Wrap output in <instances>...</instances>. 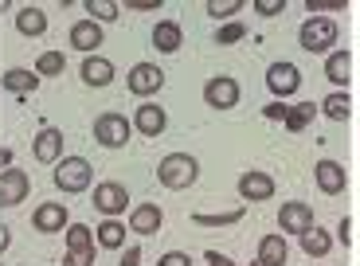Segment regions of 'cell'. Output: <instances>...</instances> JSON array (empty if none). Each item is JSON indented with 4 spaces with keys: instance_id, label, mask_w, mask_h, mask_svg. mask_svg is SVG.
Masks as SVG:
<instances>
[{
    "instance_id": "7a4b0ae2",
    "label": "cell",
    "mask_w": 360,
    "mask_h": 266,
    "mask_svg": "<svg viewBox=\"0 0 360 266\" xmlns=\"http://www.w3.org/2000/svg\"><path fill=\"white\" fill-rule=\"evenodd\" d=\"M90 177H94V169H90L86 157H67L55 165V184L63 188V192H86Z\"/></svg>"
},
{
    "instance_id": "6da1fadb",
    "label": "cell",
    "mask_w": 360,
    "mask_h": 266,
    "mask_svg": "<svg viewBox=\"0 0 360 266\" xmlns=\"http://www.w3.org/2000/svg\"><path fill=\"white\" fill-rule=\"evenodd\" d=\"M157 177H161L165 188L180 192V188H188L192 180L200 177V169H196V160H192L188 153H172V157H165L161 165H157Z\"/></svg>"
},
{
    "instance_id": "8fae6325",
    "label": "cell",
    "mask_w": 360,
    "mask_h": 266,
    "mask_svg": "<svg viewBox=\"0 0 360 266\" xmlns=\"http://www.w3.org/2000/svg\"><path fill=\"white\" fill-rule=\"evenodd\" d=\"M32 227L47 231V235H51V231H67V227H71V223H67V208L63 204H51V200L39 204L36 215H32Z\"/></svg>"
},
{
    "instance_id": "5b68a950",
    "label": "cell",
    "mask_w": 360,
    "mask_h": 266,
    "mask_svg": "<svg viewBox=\"0 0 360 266\" xmlns=\"http://www.w3.org/2000/svg\"><path fill=\"white\" fill-rule=\"evenodd\" d=\"M278 227L286 231V235H306L309 227H314V208L309 204H302V200H290V204H282V212H278Z\"/></svg>"
},
{
    "instance_id": "d4e9b609",
    "label": "cell",
    "mask_w": 360,
    "mask_h": 266,
    "mask_svg": "<svg viewBox=\"0 0 360 266\" xmlns=\"http://www.w3.org/2000/svg\"><path fill=\"white\" fill-rule=\"evenodd\" d=\"M314 114H317V106H314V102H297V106L286 114V122H282V125L297 133V129H306V125L314 122Z\"/></svg>"
},
{
    "instance_id": "83f0119b",
    "label": "cell",
    "mask_w": 360,
    "mask_h": 266,
    "mask_svg": "<svg viewBox=\"0 0 360 266\" xmlns=\"http://www.w3.org/2000/svg\"><path fill=\"white\" fill-rule=\"evenodd\" d=\"M67 251H94V235L82 223H71L67 227Z\"/></svg>"
},
{
    "instance_id": "836d02e7",
    "label": "cell",
    "mask_w": 360,
    "mask_h": 266,
    "mask_svg": "<svg viewBox=\"0 0 360 266\" xmlns=\"http://www.w3.org/2000/svg\"><path fill=\"white\" fill-rule=\"evenodd\" d=\"M94 262V251H67L63 266H90Z\"/></svg>"
},
{
    "instance_id": "ac0fdd59",
    "label": "cell",
    "mask_w": 360,
    "mask_h": 266,
    "mask_svg": "<svg viewBox=\"0 0 360 266\" xmlns=\"http://www.w3.org/2000/svg\"><path fill=\"white\" fill-rule=\"evenodd\" d=\"M153 47H157L161 55L180 51V27L172 24V20H161V24L153 27Z\"/></svg>"
},
{
    "instance_id": "1f68e13d",
    "label": "cell",
    "mask_w": 360,
    "mask_h": 266,
    "mask_svg": "<svg viewBox=\"0 0 360 266\" xmlns=\"http://www.w3.org/2000/svg\"><path fill=\"white\" fill-rule=\"evenodd\" d=\"M243 36H247V27L239 24V20H235V24H224V27L216 32V39H219V44H235V39H243Z\"/></svg>"
},
{
    "instance_id": "5bb4252c",
    "label": "cell",
    "mask_w": 360,
    "mask_h": 266,
    "mask_svg": "<svg viewBox=\"0 0 360 266\" xmlns=\"http://www.w3.org/2000/svg\"><path fill=\"white\" fill-rule=\"evenodd\" d=\"M63 157V133L59 129H39V137H36V160H44V165H51V160H59Z\"/></svg>"
},
{
    "instance_id": "60d3db41",
    "label": "cell",
    "mask_w": 360,
    "mask_h": 266,
    "mask_svg": "<svg viewBox=\"0 0 360 266\" xmlns=\"http://www.w3.org/2000/svg\"><path fill=\"white\" fill-rule=\"evenodd\" d=\"M122 266H141V251H126V255H122Z\"/></svg>"
},
{
    "instance_id": "44dd1931",
    "label": "cell",
    "mask_w": 360,
    "mask_h": 266,
    "mask_svg": "<svg viewBox=\"0 0 360 266\" xmlns=\"http://www.w3.org/2000/svg\"><path fill=\"white\" fill-rule=\"evenodd\" d=\"M16 32H24V36H44V32H47V16L39 8H20L16 12Z\"/></svg>"
},
{
    "instance_id": "ab89813d",
    "label": "cell",
    "mask_w": 360,
    "mask_h": 266,
    "mask_svg": "<svg viewBox=\"0 0 360 266\" xmlns=\"http://www.w3.org/2000/svg\"><path fill=\"white\" fill-rule=\"evenodd\" d=\"M129 8H137V12H153V8H161V0H129Z\"/></svg>"
},
{
    "instance_id": "4316f807",
    "label": "cell",
    "mask_w": 360,
    "mask_h": 266,
    "mask_svg": "<svg viewBox=\"0 0 360 266\" xmlns=\"http://www.w3.org/2000/svg\"><path fill=\"white\" fill-rule=\"evenodd\" d=\"M349 110H352V102H349V94H345V90H333V94L325 98V114L333 118V122H345V118H349Z\"/></svg>"
},
{
    "instance_id": "603a6c76",
    "label": "cell",
    "mask_w": 360,
    "mask_h": 266,
    "mask_svg": "<svg viewBox=\"0 0 360 266\" xmlns=\"http://www.w3.org/2000/svg\"><path fill=\"white\" fill-rule=\"evenodd\" d=\"M325 75H329V82H349L352 55L349 51H333V55H329V63H325Z\"/></svg>"
},
{
    "instance_id": "f546056e",
    "label": "cell",
    "mask_w": 360,
    "mask_h": 266,
    "mask_svg": "<svg viewBox=\"0 0 360 266\" xmlns=\"http://www.w3.org/2000/svg\"><path fill=\"white\" fill-rule=\"evenodd\" d=\"M196 223H204V227H224V223H239L243 220V208H231V212L224 215H192Z\"/></svg>"
},
{
    "instance_id": "d6986e66",
    "label": "cell",
    "mask_w": 360,
    "mask_h": 266,
    "mask_svg": "<svg viewBox=\"0 0 360 266\" xmlns=\"http://www.w3.org/2000/svg\"><path fill=\"white\" fill-rule=\"evenodd\" d=\"M134 125H137V133H145V137H157V133L165 129V110L161 106H141L137 118H134Z\"/></svg>"
},
{
    "instance_id": "8992f818",
    "label": "cell",
    "mask_w": 360,
    "mask_h": 266,
    "mask_svg": "<svg viewBox=\"0 0 360 266\" xmlns=\"http://www.w3.org/2000/svg\"><path fill=\"white\" fill-rule=\"evenodd\" d=\"M129 208V196L122 184H98L94 188V212H102L106 220H114V215H122Z\"/></svg>"
},
{
    "instance_id": "b9f144b4",
    "label": "cell",
    "mask_w": 360,
    "mask_h": 266,
    "mask_svg": "<svg viewBox=\"0 0 360 266\" xmlns=\"http://www.w3.org/2000/svg\"><path fill=\"white\" fill-rule=\"evenodd\" d=\"M337 235H341V243H349V235H352V223H349V220H345V223H341V227H337Z\"/></svg>"
},
{
    "instance_id": "74e56055",
    "label": "cell",
    "mask_w": 360,
    "mask_h": 266,
    "mask_svg": "<svg viewBox=\"0 0 360 266\" xmlns=\"http://www.w3.org/2000/svg\"><path fill=\"white\" fill-rule=\"evenodd\" d=\"M262 114H266V122H286V114H290V110L282 106V102H274V106H266Z\"/></svg>"
},
{
    "instance_id": "277c9868",
    "label": "cell",
    "mask_w": 360,
    "mask_h": 266,
    "mask_svg": "<svg viewBox=\"0 0 360 266\" xmlns=\"http://www.w3.org/2000/svg\"><path fill=\"white\" fill-rule=\"evenodd\" d=\"M94 137H98V145H106V149H122V145L129 141V122L122 114H98Z\"/></svg>"
},
{
    "instance_id": "52a82bcc",
    "label": "cell",
    "mask_w": 360,
    "mask_h": 266,
    "mask_svg": "<svg viewBox=\"0 0 360 266\" xmlns=\"http://www.w3.org/2000/svg\"><path fill=\"white\" fill-rule=\"evenodd\" d=\"M165 87V71L157 67V63H137L134 71H129V90L134 94H157V90Z\"/></svg>"
},
{
    "instance_id": "9a60e30c",
    "label": "cell",
    "mask_w": 360,
    "mask_h": 266,
    "mask_svg": "<svg viewBox=\"0 0 360 266\" xmlns=\"http://www.w3.org/2000/svg\"><path fill=\"white\" fill-rule=\"evenodd\" d=\"M317 188H321L325 196L345 192V169L337 160H321V165H317Z\"/></svg>"
},
{
    "instance_id": "d6a6232c",
    "label": "cell",
    "mask_w": 360,
    "mask_h": 266,
    "mask_svg": "<svg viewBox=\"0 0 360 266\" xmlns=\"http://www.w3.org/2000/svg\"><path fill=\"white\" fill-rule=\"evenodd\" d=\"M235 12H239V0H212V4H207V16H235Z\"/></svg>"
},
{
    "instance_id": "7c38bea8",
    "label": "cell",
    "mask_w": 360,
    "mask_h": 266,
    "mask_svg": "<svg viewBox=\"0 0 360 266\" xmlns=\"http://www.w3.org/2000/svg\"><path fill=\"white\" fill-rule=\"evenodd\" d=\"M82 82H86V87H110V82H114V63L102 59V55H90V59L82 63Z\"/></svg>"
},
{
    "instance_id": "4fadbf2b",
    "label": "cell",
    "mask_w": 360,
    "mask_h": 266,
    "mask_svg": "<svg viewBox=\"0 0 360 266\" xmlns=\"http://www.w3.org/2000/svg\"><path fill=\"white\" fill-rule=\"evenodd\" d=\"M239 192H243V200H270L274 196V177L247 172V177H239Z\"/></svg>"
},
{
    "instance_id": "30bf717a",
    "label": "cell",
    "mask_w": 360,
    "mask_h": 266,
    "mask_svg": "<svg viewBox=\"0 0 360 266\" xmlns=\"http://www.w3.org/2000/svg\"><path fill=\"white\" fill-rule=\"evenodd\" d=\"M204 98H207V106H216V110H231L235 102H239V82L227 79V75H219V79H212L204 87Z\"/></svg>"
},
{
    "instance_id": "8d00e7d4",
    "label": "cell",
    "mask_w": 360,
    "mask_h": 266,
    "mask_svg": "<svg viewBox=\"0 0 360 266\" xmlns=\"http://www.w3.org/2000/svg\"><path fill=\"white\" fill-rule=\"evenodd\" d=\"M161 266H192V262H188V255H184V251H169V255L161 258Z\"/></svg>"
},
{
    "instance_id": "ffe728a7",
    "label": "cell",
    "mask_w": 360,
    "mask_h": 266,
    "mask_svg": "<svg viewBox=\"0 0 360 266\" xmlns=\"http://www.w3.org/2000/svg\"><path fill=\"white\" fill-rule=\"evenodd\" d=\"M259 262H266V266L286 262V239H278V235H262L259 239Z\"/></svg>"
},
{
    "instance_id": "d590c367",
    "label": "cell",
    "mask_w": 360,
    "mask_h": 266,
    "mask_svg": "<svg viewBox=\"0 0 360 266\" xmlns=\"http://www.w3.org/2000/svg\"><path fill=\"white\" fill-rule=\"evenodd\" d=\"M309 8L314 12H341L345 0H309Z\"/></svg>"
},
{
    "instance_id": "7bdbcfd3",
    "label": "cell",
    "mask_w": 360,
    "mask_h": 266,
    "mask_svg": "<svg viewBox=\"0 0 360 266\" xmlns=\"http://www.w3.org/2000/svg\"><path fill=\"white\" fill-rule=\"evenodd\" d=\"M251 266H266V262H251Z\"/></svg>"
},
{
    "instance_id": "7402d4cb",
    "label": "cell",
    "mask_w": 360,
    "mask_h": 266,
    "mask_svg": "<svg viewBox=\"0 0 360 266\" xmlns=\"http://www.w3.org/2000/svg\"><path fill=\"white\" fill-rule=\"evenodd\" d=\"M329 247H333V239H329V231H325V227H309L306 235H302V251L314 255V258L329 255Z\"/></svg>"
},
{
    "instance_id": "cb8c5ba5",
    "label": "cell",
    "mask_w": 360,
    "mask_h": 266,
    "mask_svg": "<svg viewBox=\"0 0 360 266\" xmlns=\"http://www.w3.org/2000/svg\"><path fill=\"white\" fill-rule=\"evenodd\" d=\"M94 239H98V243H102V247H106V251H117V247H122V243H126V227H122V223H117V220H106V223H102L98 231H94Z\"/></svg>"
},
{
    "instance_id": "484cf974",
    "label": "cell",
    "mask_w": 360,
    "mask_h": 266,
    "mask_svg": "<svg viewBox=\"0 0 360 266\" xmlns=\"http://www.w3.org/2000/svg\"><path fill=\"white\" fill-rule=\"evenodd\" d=\"M4 87H8L12 94H32V90L39 87V79L32 71H8L4 75Z\"/></svg>"
},
{
    "instance_id": "f35d334b",
    "label": "cell",
    "mask_w": 360,
    "mask_h": 266,
    "mask_svg": "<svg viewBox=\"0 0 360 266\" xmlns=\"http://www.w3.org/2000/svg\"><path fill=\"white\" fill-rule=\"evenodd\" d=\"M204 262H207V266H235L231 258H227V255H219V251H207V255H204Z\"/></svg>"
},
{
    "instance_id": "3957f363",
    "label": "cell",
    "mask_w": 360,
    "mask_h": 266,
    "mask_svg": "<svg viewBox=\"0 0 360 266\" xmlns=\"http://www.w3.org/2000/svg\"><path fill=\"white\" fill-rule=\"evenodd\" d=\"M337 44V24L325 16H314L302 24V47L306 51H329V47Z\"/></svg>"
},
{
    "instance_id": "ba28073f",
    "label": "cell",
    "mask_w": 360,
    "mask_h": 266,
    "mask_svg": "<svg viewBox=\"0 0 360 266\" xmlns=\"http://www.w3.org/2000/svg\"><path fill=\"white\" fill-rule=\"evenodd\" d=\"M266 87L278 98H286V94H294V90L302 87V71H297L294 63H274V67L266 71Z\"/></svg>"
},
{
    "instance_id": "e0dca14e",
    "label": "cell",
    "mask_w": 360,
    "mask_h": 266,
    "mask_svg": "<svg viewBox=\"0 0 360 266\" xmlns=\"http://www.w3.org/2000/svg\"><path fill=\"white\" fill-rule=\"evenodd\" d=\"M129 227H134L137 235H153V231L161 227V208H153V204L134 208V215H129Z\"/></svg>"
},
{
    "instance_id": "f1b7e54d",
    "label": "cell",
    "mask_w": 360,
    "mask_h": 266,
    "mask_svg": "<svg viewBox=\"0 0 360 266\" xmlns=\"http://www.w3.org/2000/svg\"><path fill=\"white\" fill-rule=\"evenodd\" d=\"M59 71H63V55L59 51H44L36 59V75H44V79L47 75H59Z\"/></svg>"
},
{
    "instance_id": "4dcf8cb0",
    "label": "cell",
    "mask_w": 360,
    "mask_h": 266,
    "mask_svg": "<svg viewBox=\"0 0 360 266\" xmlns=\"http://www.w3.org/2000/svg\"><path fill=\"white\" fill-rule=\"evenodd\" d=\"M86 12L94 20H114L117 16V4H114V0H86Z\"/></svg>"
},
{
    "instance_id": "e575fe53",
    "label": "cell",
    "mask_w": 360,
    "mask_h": 266,
    "mask_svg": "<svg viewBox=\"0 0 360 266\" xmlns=\"http://www.w3.org/2000/svg\"><path fill=\"white\" fill-rule=\"evenodd\" d=\"M255 8H259V16H278V12L286 8V0H259Z\"/></svg>"
},
{
    "instance_id": "9c48e42d",
    "label": "cell",
    "mask_w": 360,
    "mask_h": 266,
    "mask_svg": "<svg viewBox=\"0 0 360 266\" xmlns=\"http://www.w3.org/2000/svg\"><path fill=\"white\" fill-rule=\"evenodd\" d=\"M27 192H32V180L20 169H4V177H0V208H16Z\"/></svg>"
},
{
    "instance_id": "2e32d148",
    "label": "cell",
    "mask_w": 360,
    "mask_h": 266,
    "mask_svg": "<svg viewBox=\"0 0 360 266\" xmlns=\"http://www.w3.org/2000/svg\"><path fill=\"white\" fill-rule=\"evenodd\" d=\"M71 44L79 47V51H98V44H102V27L94 24V20H79V24L71 27Z\"/></svg>"
}]
</instances>
